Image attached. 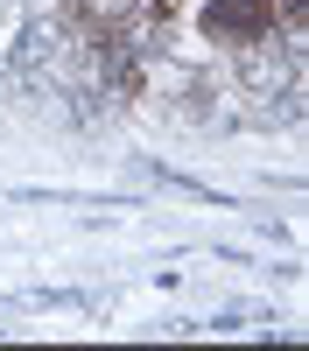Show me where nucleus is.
<instances>
[{"label":"nucleus","instance_id":"1","mask_svg":"<svg viewBox=\"0 0 309 351\" xmlns=\"http://www.w3.org/2000/svg\"><path fill=\"white\" fill-rule=\"evenodd\" d=\"M14 309H99V295H84V288H28V295L0 302V316H14Z\"/></svg>","mask_w":309,"mask_h":351},{"label":"nucleus","instance_id":"2","mask_svg":"<svg viewBox=\"0 0 309 351\" xmlns=\"http://www.w3.org/2000/svg\"><path fill=\"white\" fill-rule=\"evenodd\" d=\"M56 43H64V36H56V28H42V21H36V28H28V36L14 43V71H21V77H36L42 64H56Z\"/></svg>","mask_w":309,"mask_h":351},{"label":"nucleus","instance_id":"3","mask_svg":"<svg viewBox=\"0 0 309 351\" xmlns=\"http://www.w3.org/2000/svg\"><path fill=\"white\" fill-rule=\"evenodd\" d=\"M260 324H274V309H253V302H225L211 324H197V330H211V337H239V330H260Z\"/></svg>","mask_w":309,"mask_h":351}]
</instances>
